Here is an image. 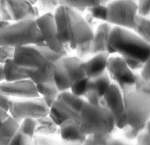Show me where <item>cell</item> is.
Listing matches in <instances>:
<instances>
[{"label": "cell", "mask_w": 150, "mask_h": 145, "mask_svg": "<svg viewBox=\"0 0 150 145\" xmlns=\"http://www.w3.org/2000/svg\"><path fill=\"white\" fill-rule=\"evenodd\" d=\"M64 56H67L54 53L43 43L14 48L13 61L28 79L38 85L54 83L53 66Z\"/></svg>", "instance_id": "1"}, {"label": "cell", "mask_w": 150, "mask_h": 145, "mask_svg": "<svg viewBox=\"0 0 150 145\" xmlns=\"http://www.w3.org/2000/svg\"><path fill=\"white\" fill-rule=\"evenodd\" d=\"M53 15L56 37L62 45H77L92 40L94 32L78 12L59 5Z\"/></svg>", "instance_id": "2"}, {"label": "cell", "mask_w": 150, "mask_h": 145, "mask_svg": "<svg viewBox=\"0 0 150 145\" xmlns=\"http://www.w3.org/2000/svg\"><path fill=\"white\" fill-rule=\"evenodd\" d=\"M108 43L114 53H119L124 59L146 63L150 58L149 44L128 29L112 27Z\"/></svg>", "instance_id": "3"}, {"label": "cell", "mask_w": 150, "mask_h": 145, "mask_svg": "<svg viewBox=\"0 0 150 145\" xmlns=\"http://www.w3.org/2000/svg\"><path fill=\"white\" fill-rule=\"evenodd\" d=\"M43 43L44 41L35 20L15 22L0 29L1 47L17 48Z\"/></svg>", "instance_id": "4"}, {"label": "cell", "mask_w": 150, "mask_h": 145, "mask_svg": "<svg viewBox=\"0 0 150 145\" xmlns=\"http://www.w3.org/2000/svg\"><path fill=\"white\" fill-rule=\"evenodd\" d=\"M77 123L85 136L112 133L114 119L107 108L90 105L86 102L79 114Z\"/></svg>", "instance_id": "5"}, {"label": "cell", "mask_w": 150, "mask_h": 145, "mask_svg": "<svg viewBox=\"0 0 150 145\" xmlns=\"http://www.w3.org/2000/svg\"><path fill=\"white\" fill-rule=\"evenodd\" d=\"M123 97L128 126L142 131L149 122L150 95L133 91Z\"/></svg>", "instance_id": "6"}, {"label": "cell", "mask_w": 150, "mask_h": 145, "mask_svg": "<svg viewBox=\"0 0 150 145\" xmlns=\"http://www.w3.org/2000/svg\"><path fill=\"white\" fill-rule=\"evenodd\" d=\"M82 63L83 61L76 56H64L56 62L53 66V80L60 92L68 91L74 83L86 77Z\"/></svg>", "instance_id": "7"}, {"label": "cell", "mask_w": 150, "mask_h": 145, "mask_svg": "<svg viewBox=\"0 0 150 145\" xmlns=\"http://www.w3.org/2000/svg\"><path fill=\"white\" fill-rule=\"evenodd\" d=\"M85 102V99L74 96L71 92H61L50 108L48 116L57 127L65 119H71L77 122Z\"/></svg>", "instance_id": "8"}, {"label": "cell", "mask_w": 150, "mask_h": 145, "mask_svg": "<svg viewBox=\"0 0 150 145\" xmlns=\"http://www.w3.org/2000/svg\"><path fill=\"white\" fill-rule=\"evenodd\" d=\"M137 14L136 3L128 0H115L104 6L103 21L118 27L132 29Z\"/></svg>", "instance_id": "9"}, {"label": "cell", "mask_w": 150, "mask_h": 145, "mask_svg": "<svg viewBox=\"0 0 150 145\" xmlns=\"http://www.w3.org/2000/svg\"><path fill=\"white\" fill-rule=\"evenodd\" d=\"M49 110L42 98L10 101L9 114L20 124L26 119H38L49 114Z\"/></svg>", "instance_id": "10"}, {"label": "cell", "mask_w": 150, "mask_h": 145, "mask_svg": "<svg viewBox=\"0 0 150 145\" xmlns=\"http://www.w3.org/2000/svg\"><path fill=\"white\" fill-rule=\"evenodd\" d=\"M0 15L9 22L36 20L40 13L26 0H0Z\"/></svg>", "instance_id": "11"}, {"label": "cell", "mask_w": 150, "mask_h": 145, "mask_svg": "<svg viewBox=\"0 0 150 145\" xmlns=\"http://www.w3.org/2000/svg\"><path fill=\"white\" fill-rule=\"evenodd\" d=\"M35 22L45 45L54 53L67 56L68 45H62L56 37L54 15L52 14H43L36 19Z\"/></svg>", "instance_id": "12"}, {"label": "cell", "mask_w": 150, "mask_h": 145, "mask_svg": "<svg viewBox=\"0 0 150 145\" xmlns=\"http://www.w3.org/2000/svg\"><path fill=\"white\" fill-rule=\"evenodd\" d=\"M0 92L8 97L20 98L22 99L40 97L36 85L29 79L0 83Z\"/></svg>", "instance_id": "13"}, {"label": "cell", "mask_w": 150, "mask_h": 145, "mask_svg": "<svg viewBox=\"0 0 150 145\" xmlns=\"http://www.w3.org/2000/svg\"><path fill=\"white\" fill-rule=\"evenodd\" d=\"M107 70L110 77L116 84H134V74L129 68L122 56L109 57Z\"/></svg>", "instance_id": "14"}, {"label": "cell", "mask_w": 150, "mask_h": 145, "mask_svg": "<svg viewBox=\"0 0 150 145\" xmlns=\"http://www.w3.org/2000/svg\"><path fill=\"white\" fill-rule=\"evenodd\" d=\"M104 108H107L114 119V122L125 117L124 97L117 86L112 82L104 97Z\"/></svg>", "instance_id": "15"}, {"label": "cell", "mask_w": 150, "mask_h": 145, "mask_svg": "<svg viewBox=\"0 0 150 145\" xmlns=\"http://www.w3.org/2000/svg\"><path fill=\"white\" fill-rule=\"evenodd\" d=\"M112 26L109 23H104L98 26L91 41V53L92 56L101 53H114L108 43L109 35Z\"/></svg>", "instance_id": "16"}, {"label": "cell", "mask_w": 150, "mask_h": 145, "mask_svg": "<svg viewBox=\"0 0 150 145\" xmlns=\"http://www.w3.org/2000/svg\"><path fill=\"white\" fill-rule=\"evenodd\" d=\"M35 127L36 120L35 119H26L23 120L19 124L18 129L8 145H33Z\"/></svg>", "instance_id": "17"}, {"label": "cell", "mask_w": 150, "mask_h": 145, "mask_svg": "<svg viewBox=\"0 0 150 145\" xmlns=\"http://www.w3.org/2000/svg\"><path fill=\"white\" fill-rule=\"evenodd\" d=\"M109 53H101L93 56L86 62H83L82 68L88 78H94L106 72Z\"/></svg>", "instance_id": "18"}, {"label": "cell", "mask_w": 150, "mask_h": 145, "mask_svg": "<svg viewBox=\"0 0 150 145\" xmlns=\"http://www.w3.org/2000/svg\"><path fill=\"white\" fill-rule=\"evenodd\" d=\"M59 127L60 137L64 142L81 144L86 138L80 131L77 122L74 119H65Z\"/></svg>", "instance_id": "19"}, {"label": "cell", "mask_w": 150, "mask_h": 145, "mask_svg": "<svg viewBox=\"0 0 150 145\" xmlns=\"http://www.w3.org/2000/svg\"><path fill=\"white\" fill-rule=\"evenodd\" d=\"M18 127L19 123L8 111L0 108V145H8Z\"/></svg>", "instance_id": "20"}, {"label": "cell", "mask_w": 150, "mask_h": 145, "mask_svg": "<svg viewBox=\"0 0 150 145\" xmlns=\"http://www.w3.org/2000/svg\"><path fill=\"white\" fill-rule=\"evenodd\" d=\"M110 0H59V5L71 8L77 12L84 11L86 9L98 5H108Z\"/></svg>", "instance_id": "21"}, {"label": "cell", "mask_w": 150, "mask_h": 145, "mask_svg": "<svg viewBox=\"0 0 150 145\" xmlns=\"http://www.w3.org/2000/svg\"><path fill=\"white\" fill-rule=\"evenodd\" d=\"M59 131L58 127L53 123L49 116L36 119V127L35 135L50 137L56 135Z\"/></svg>", "instance_id": "22"}, {"label": "cell", "mask_w": 150, "mask_h": 145, "mask_svg": "<svg viewBox=\"0 0 150 145\" xmlns=\"http://www.w3.org/2000/svg\"><path fill=\"white\" fill-rule=\"evenodd\" d=\"M111 79L107 72L100 76L89 78V90L96 92L100 97H104V94L111 84Z\"/></svg>", "instance_id": "23"}, {"label": "cell", "mask_w": 150, "mask_h": 145, "mask_svg": "<svg viewBox=\"0 0 150 145\" xmlns=\"http://www.w3.org/2000/svg\"><path fill=\"white\" fill-rule=\"evenodd\" d=\"M4 80L6 82H13L28 79L27 76L19 69L14 64L13 59L6 60L3 64Z\"/></svg>", "instance_id": "24"}, {"label": "cell", "mask_w": 150, "mask_h": 145, "mask_svg": "<svg viewBox=\"0 0 150 145\" xmlns=\"http://www.w3.org/2000/svg\"><path fill=\"white\" fill-rule=\"evenodd\" d=\"M132 30L135 34L146 42L150 43V21L149 17H143L137 14L134 18Z\"/></svg>", "instance_id": "25"}, {"label": "cell", "mask_w": 150, "mask_h": 145, "mask_svg": "<svg viewBox=\"0 0 150 145\" xmlns=\"http://www.w3.org/2000/svg\"><path fill=\"white\" fill-rule=\"evenodd\" d=\"M37 91L38 94L43 96L42 99L48 108H50L54 101L60 93V91L56 87L54 83L50 84H38L36 85Z\"/></svg>", "instance_id": "26"}, {"label": "cell", "mask_w": 150, "mask_h": 145, "mask_svg": "<svg viewBox=\"0 0 150 145\" xmlns=\"http://www.w3.org/2000/svg\"><path fill=\"white\" fill-rule=\"evenodd\" d=\"M35 5L39 13H43V14H54L59 6V0H37Z\"/></svg>", "instance_id": "27"}, {"label": "cell", "mask_w": 150, "mask_h": 145, "mask_svg": "<svg viewBox=\"0 0 150 145\" xmlns=\"http://www.w3.org/2000/svg\"><path fill=\"white\" fill-rule=\"evenodd\" d=\"M71 92L77 97H84L89 90V78L84 77L74 83L70 88Z\"/></svg>", "instance_id": "28"}, {"label": "cell", "mask_w": 150, "mask_h": 145, "mask_svg": "<svg viewBox=\"0 0 150 145\" xmlns=\"http://www.w3.org/2000/svg\"><path fill=\"white\" fill-rule=\"evenodd\" d=\"M134 91L150 95V82L144 80L140 75L134 74Z\"/></svg>", "instance_id": "29"}, {"label": "cell", "mask_w": 150, "mask_h": 145, "mask_svg": "<svg viewBox=\"0 0 150 145\" xmlns=\"http://www.w3.org/2000/svg\"><path fill=\"white\" fill-rule=\"evenodd\" d=\"M74 50L76 51V57L81 61L84 62L89 56L92 55L91 53V41L76 45Z\"/></svg>", "instance_id": "30"}, {"label": "cell", "mask_w": 150, "mask_h": 145, "mask_svg": "<svg viewBox=\"0 0 150 145\" xmlns=\"http://www.w3.org/2000/svg\"><path fill=\"white\" fill-rule=\"evenodd\" d=\"M85 101L88 104L92 106H96V107H104V99L103 97H100L97 94L93 91H89L85 95Z\"/></svg>", "instance_id": "31"}, {"label": "cell", "mask_w": 150, "mask_h": 145, "mask_svg": "<svg viewBox=\"0 0 150 145\" xmlns=\"http://www.w3.org/2000/svg\"><path fill=\"white\" fill-rule=\"evenodd\" d=\"M137 145H150V135H149V122L146 125L138 136L136 138Z\"/></svg>", "instance_id": "32"}, {"label": "cell", "mask_w": 150, "mask_h": 145, "mask_svg": "<svg viewBox=\"0 0 150 145\" xmlns=\"http://www.w3.org/2000/svg\"><path fill=\"white\" fill-rule=\"evenodd\" d=\"M33 145H59V141L50 137L35 135L33 139Z\"/></svg>", "instance_id": "33"}, {"label": "cell", "mask_w": 150, "mask_h": 145, "mask_svg": "<svg viewBox=\"0 0 150 145\" xmlns=\"http://www.w3.org/2000/svg\"><path fill=\"white\" fill-rule=\"evenodd\" d=\"M150 0H138L137 3V14L143 17H149L150 13Z\"/></svg>", "instance_id": "34"}, {"label": "cell", "mask_w": 150, "mask_h": 145, "mask_svg": "<svg viewBox=\"0 0 150 145\" xmlns=\"http://www.w3.org/2000/svg\"><path fill=\"white\" fill-rule=\"evenodd\" d=\"M14 48L0 46V64L3 65L5 61L9 59H13Z\"/></svg>", "instance_id": "35"}, {"label": "cell", "mask_w": 150, "mask_h": 145, "mask_svg": "<svg viewBox=\"0 0 150 145\" xmlns=\"http://www.w3.org/2000/svg\"><path fill=\"white\" fill-rule=\"evenodd\" d=\"M122 130L123 137L128 141L136 140L137 137L138 136L139 133L141 131L133 129L132 127H129V126H127Z\"/></svg>", "instance_id": "36"}, {"label": "cell", "mask_w": 150, "mask_h": 145, "mask_svg": "<svg viewBox=\"0 0 150 145\" xmlns=\"http://www.w3.org/2000/svg\"><path fill=\"white\" fill-rule=\"evenodd\" d=\"M92 140L98 145H107L108 142L112 138V134H104V135H91Z\"/></svg>", "instance_id": "37"}, {"label": "cell", "mask_w": 150, "mask_h": 145, "mask_svg": "<svg viewBox=\"0 0 150 145\" xmlns=\"http://www.w3.org/2000/svg\"><path fill=\"white\" fill-rule=\"evenodd\" d=\"M125 60L131 71L140 70L145 64V63H142V62L137 61V60H128V59H125Z\"/></svg>", "instance_id": "38"}, {"label": "cell", "mask_w": 150, "mask_h": 145, "mask_svg": "<svg viewBox=\"0 0 150 145\" xmlns=\"http://www.w3.org/2000/svg\"><path fill=\"white\" fill-rule=\"evenodd\" d=\"M141 72H140V76L143 77L144 80H147V81L150 82V60L146 62L143 68L140 69Z\"/></svg>", "instance_id": "39"}, {"label": "cell", "mask_w": 150, "mask_h": 145, "mask_svg": "<svg viewBox=\"0 0 150 145\" xmlns=\"http://www.w3.org/2000/svg\"><path fill=\"white\" fill-rule=\"evenodd\" d=\"M11 100V99L10 97L4 96L3 94L0 92V108L5 111H8V105Z\"/></svg>", "instance_id": "40"}, {"label": "cell", "mask_w": 150, "mask_h": 145, "mask_svg": "<svg viewBox=\"0 0 150 145\" xmlns=\"http://www.w3.org/2000/svg\"><path fill=\"white\" fill-rule=\"evenodd\" d=\"M81 145H98L96 143L92 140V136L91 135H89V136H86L85 141L81 144Z\"/></svg>", "instance_id": "41"}, {"label": "cell", "mask_w": 150, "mask_h": 145, "mask_svg": "<svg viewBox=\"0 0 150 145\" xmlns=\"http://www.w3.org/2000/svg\"><path fill=\"white\" fill-rule=\"evenodd\" d=\"M107 145H128L127 144L124 143L123 141H121L120 140H116V139H113L112 138Z\"/></svg>", "instance_id": "42"}, {"label": "cell", "mask_w": 150, "mask_h": 145, "mask_svg": "<svg viewBox=\"0 0 150 145\" xmlns=\"http://www.w3.org/2000/svg\"><path fill=\"white\" fill-rule=\"evenodd\" d=\"M11 22L8 21H5V19H3L2 17V16L0 15V29H3V28L6 27L8 25H10Z\"/></svg>", "instance_id": "43"}, {"label": "cell", "mask_w": 150, "mask_h": 145, "mask_svg": "<svg viewBox=\"0 0 150 145\" xmlns=\"http://www.w3.org/2000/svg\"><path fill=\"white\" fill-rule=\"evenodd\" d=\"M4 80V75H3V65L0 64V82Z\"/></svg>", "instance_id": "44"}, {"label": "cell", "mask_w": 150, "mask_h": 145, "mask_svg": "<svg viewBox=\"0 0 150 145\" xmlns=\"http://www.w3.org/2000/svg\"><path fill=\"white\" fill-rule=\"evenodd\" d=\"M59 145H81L79 144H72V143H66V142H64L62 141H59Z\"/></svg>", "instance_id": "45"}, {"label": "cell", "mask_w": 150, "mask_h": 145, "mask_svg": "<svg viewBox=\"0 0 150 145\" xmlns=\"http://www.w3.org/2000/svg\"><path fill=\"white\" fill-rule=\"evenodd\" d=\"M26 1H28V2H29L30 4H32V5H35L36 2H37V0H26Z\"/></svg>", "instance_id": "46"}, {"label": "cell", "mask_w": 150, "mask_h": 145, "mask_svg": "<svg viewBox=\"0 0 150 145\" xmlns=\"http://www.w3.org/2000/svg\"><path fill=\"white\" fill-rule=\"evenodd\" d=\"M128 1H131V2H134V3H137V2H138V0H128Z\"/></svg>", "instance_id": "47"}]
</instances>
